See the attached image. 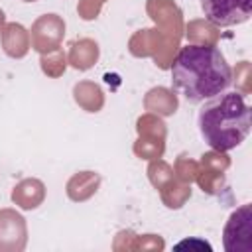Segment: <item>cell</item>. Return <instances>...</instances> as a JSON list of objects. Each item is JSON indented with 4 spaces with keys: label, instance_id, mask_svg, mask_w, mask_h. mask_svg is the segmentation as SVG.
<instances>
[{
    "label": "cell",
    "instance_id": "obj_3",
    "mask_svg": "<svg viewBox=\"0 0 252 252\" xmlns=\"http://www.w3.org/2000/svg\"><path fill=\"white\" fill-rule=\"evenodd\" d=\"M205 18L219 28L244 24L252 14V0H201Z\"/></svg>",
    "mask_w": 252,
    "mask_h": 252
},
{
    "label": "cell",
    "instance_id": "obj_1",
    "mask_svg": "<svg viewBox=\"0 0 252 252\" xmlns=\"http://www.w3.org/2000/svg\"><path fill=\"white\" fill-rule=\"evenodd\" d=\"M230 83V65L213 45H185L171 63V85L189 102H203L226 91Z\"/></svg>",
    "mask_w": 252,
    "mask_h": 252
},
{
    "label": "cell",
    "instance_id": "obj_4",
    "mask_svg": "<svg viewBox=\"0 0 252 252\" xmlns=\"http://www.w3.org/2000/svg\"><path fill=\"white\" fill-rule=\"evenodd\" d=\"M224 248L228 252H250L252 250V217L250 205L240 207L236 213L230 215L224 226Z\"/></svg>",
    "mask_w": 252,
    "mask_h": 252
},
{
    "label": "cell",
    "instance_id": "obj_2",
    "mask_svg": "<svg viewBox=\"0 0 252 252\" xmlns=\"http://www.w3.org/2000/svg\"><path fill=\"white\" fill-rule=\"evenodd\" d=\"M197 114L203 142L217 152H230L250 134L252 118L244 96L236 91H222L207 100Z\"/></svg>",
    "mask_w": 252,
    "mask_h": 252
}]
</instances>
